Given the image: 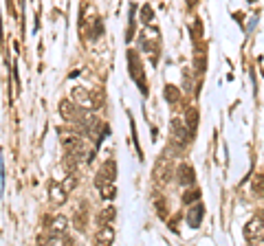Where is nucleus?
I'll return each mask as SVG.
<instances>
[{
    "instance_id": "6ab92c4d",
    "label": "nucleus",
    "mask_w": 264,
    "mask_h": 246,
    "mask_svg": "<svg viewBox=\"0 0 264 246\" xmlns=\"http://www.w3.org/2000/svg\"><path fill=\"white\" fill-rule=\"evenodd\" d=\"M75 184H77V178H75V176H70V178H66V180H64V189H66V191H70V189H73Z\"/></svg>"
},
{
    "instance_id": "412c9836",
    "label": "nucleus",
    "mask_w": 264,
    "mask_h": 246,
    "mask_svg": "<svg viewBox=\"0 0 264 246\" xmlns=\"http://www.w3.org/2000/svg\"><path fill=\"white\" fill-rule=\"evenodd\" d=\"M258 242H264V233H262V235H260V240Z\"/></svg>"
},
{
    "instance_id": "423d86ee",
    "label": "nucleus",
    "mask_w": 264,
    "mask_h": 246,
    "mask_svg": "<svg viewBox=\"0 0 264 246\" xmlns=\"http://www.w3.org/2000/svg\"><path fill=\"white\" fill-rule=\"evenodd\" d=\"M48 198H51L53 205H64V200H66V189H64V184L53 183V184H51V191H48Z\"/></svg>"
},
{
    "instance_id": "6e6552de",
    "label": "nucleus",
    "mask_w": 264,
    "mask_h": 246,
    "mask_svg": "<svg viewBox=\"0 0 264 246\" xmlns=\"http://www.w3.org/2000/svg\"><path fill=\"white\" fill-rule=\"evenodd\" d=\"M95 240L99 242V244H110V242L114 240V228L108 226V224H101V228L97 231Z\"/></svg>"
},
{
    "instance_id": "f257e3e1",
    "label": "nucleus",
    "mask_w": 264,
    "mask_h": 246,
    "mask_svg": "<svg viewBox=\"0 0 264 246\" xmlns=\"http://www.w3.org/2000/svg\"><path fill=\"white\" fill-rule=\"evenodd\" d=\"M128 66H130V75L134 77V82L139 83L141 92H148V88H145V75H143V66H141L139 62V55L136 53H128Z\"/></svg>"
},
{
    "instance_id": "9b49d317",
    "label": "nucleus",
    "mask_w": 264,
    "mask_h": 246,
    "mask_svg": "<svg viewBox=\"0 0 264 246\" xmlns=\"http://www.w3.org/2000/svg\"><path fill=\"white\" fill-rule=\"evenodd\" d=\"M185 123L189 125V130H196L198 125V110L196 108H187V112H185Z\"/></svg>"
},
{
    "instance_id": "a211bd4d",
    "label": "nucleus",
    "mask_w": 264,
    "mask_h": 246,
    "mask_svg": "<svg viewBox=\"0 0 264 246\" xmlns=\"http://www.w3.org/2000/svg\"><path fill=\"white\" fill-rule=\"evenodd\" d=\"M114 218V209L112 206H106L104 209V213H101V224H106V222H110V220Z\"/></svg>"
},
{
    "instance_id": "f03ea898",
    "label": "nucleus",
    "mask_w": 264,
    "mask_h": 246,
    "mask_svg": "<svg viewBox=\"0 0 264 246\" xmlns=\"http://www.w3.org/2000/svg\"><path fill=\"white\" fill-rule=\"evenodd\" d=\"M262 233H264V222H262L260 215H255V218L244 226V235H246V240H255V242H258Z\"/></svg>"
},
{
    "instance_id": "39448f33",
    "label": "nucleus",
    "mask_w": 264,
    "mask_h": 246,
    "mask_svg": "<svg viewBox=\"0 0 264 246\" xmlns=\"http://www.w3.org/2000/svg\"><path fill=\"white\" fill-rule=\"evenodd\" d=\"M176 178H178V183L183 184V187H189L196 176H194V169L189 165H178V169H176Z\"/></svg>"
},
{
    "instance_id": "ddd939ff",
    "label": "nucleus",
    "mask_w": 264,
    "mask_h": 246,
    "mask_svg": "<svg viewBox=\"0 0 264 246\" xmlns=\"http://www.w3.org/2000/svg\"><path fill=\"white\" fill-rule=\"evenodd\" d=\"M165 99H167V103H172V105L178 103V101H180V92L176 90L174 86H165Z\"/></svg>"
},
{
    "instance_id": "dca6fc26",
    "label": "nucleus",
    "mask_w": 264,
    "mask_h": 246,
    "mask_svg": "<svg viewBox=\"0 0 264 246\" xmlns=\"http://www.w3.org/2000/svg\"><path fill=\"white\" fill-rule=\"evenodd\" d=\"M84 226H86V211L82 209V213H75V228H79V231H84Z\"/></svg>"
},
{
    "instance_id": "aec40b11",
    "label": "nucleus",
    "mask_w": 264,
    "mask_h": 246,
    "mask_svg": "<svg viewBox=\"0 0 264 246\" xmlns=\"http://www.w3.org/2000/svg\"><path fill=\"white\" fill-rule=\"evenodd\" d=\"M260 218H262V222H264V211H260Z\"/></svg>"
},
{
    "instance_id": "7ed1b4c3",
    "label": "nucleus",
    "mask_w": 264,
    "mask_h": 246,
    "mask_svg": "<svg viewBox=\"0 0 264 246\" xmlns=\"http://www.w3.org/2000/svg\"><path fill=\"white\" fill-rule=\"evenodd\" d=\"M73 101H75L77 105H82V108H86V110L95 108V101H92V97L88 95V92L84 90L82 86H75V88H73Z\"/></svg>"
},
{
    "instance_id": "f3484780",
    "label": "nucleus",
    "mask_w": 264,
    "mask_h": 246,
    "mask_svg": "<svg viewBox=\"0 0 264 246\" xmlns=\"http://www.w3.org/2000/svg\"><path fill=\"white\" fill-rule=\"evenodd\" d=\"M198 198H200V191H198V189H192V191L183 193V202H185V205H189V202L198 200Z\"/></svg>"
},
{
    "instance_id": "1a4fd4ad",
    "label": "nucleus",
    "mask_w": 264,
    "mask_h": 246,
    "mask_svg": "<svg viewBox=\"0 0 264 246\" xmlns=\"http://www.w3.org/2000/svg\"><path fill=\"white\" fill-rule=\"evenodd\" d=\"M202 215H205V209H202V205L192 206V209H189V213H187V222H189V226H194V228H196L198 224H200Z\"/></svg>"
},
{
    "instance_id": "9d476101",
    "label": "nucleus",
    "mask_w": 264,
    "mask_h": 246,
    "mask_svg": "<svg viewBox=\"0 0 264 246\" xmlns=\"http://www.w3.org/2000/svg\"><path fill=\"white\" fill-rule=\"evenodd\" d=\"M97 184H99L101 198H106V200H110V198L114 196V183H112V180H97Z\"/></svg>"
},
{
    "instance_id": "2eb2a0df",
    "label": "nucleus",
    "mask_w": 264,
    "mask_h": 246,
    "mask_svg": "<svg viewBox=\"0 0 264 246\" xmlns=\"http://www.w3.org/2000/svg\"><path fill=\"white\" fill-rule=\"evenodd\" d=\"M152 18H154L152 7H150V4H143V9H141V20H143L145 24H150V22H152Z\"/></svg>"
},
{
    "instance_id": "f8f14e48",
    "label": "nucleus",
    "mask_w": 264,
    "mask_h": 246,
    "mask_svg": "<svg viewBox=\"0 0 264 246\" xmlns=\"http://www.w3.org/2000/svg\"><path fill=\"white\" fill-rule=\"evenodd\" d=\"M51 228H53L55 233H66V228H68V220H66L64 215H57V218L53 220Z\"/></svg>"
},
{
    "instance_id": "0eeeda50",
    "label": "nucleus",
    "mask_w": 264,
    "mask_h": 246,
    "mask_svg": "<svg viewBox=\"0 0 264 246\" xmlns=\"http://www.w3.org/2000/svg\"><path fill=\"white\" fill-rule=\"evenodd\" d=\"M114 174H117V165L112 158H108L99 169V180H114Z\"/></svg>"
},
{
    "instance_id": "4468645a",
    "label": "nucleus",
    "mask_w": 264,
    "mask_h": 246,
    "mask_svg": "<svg viewBox=\"0 0 264 246\" xmlns=\"http://www.w3.org/2000/svg\"><path fill=\"white\" fill-rule=\"evenodd\" d=\"M251 187H253V193H258V196H264V176L258 174L253 178V183H251Z\"/></svg>"
},
{
    "instance_id": "20e7f679",
    "label": "nucleus",
    "mask_w": 264,
    "mask_h": 246,
    "mask_svg": "<svg viewBox=\"0 0 264 246\" xmlns=\"http://www.w3.org/2000/svg\"><path fill=\"white\" fill-rule=\"evenodd\" d=\"M60 114L64 121H75V117H77V103H75V101H68V99H62L60 101Z\"/></svg>"
}]
</instances>
